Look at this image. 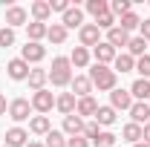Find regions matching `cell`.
Listing matches in <instances>:
<instances>
[{"label":"cell","mask_w":150,"mask_h":147,"mask_svg":"<svg viewBox=\"0 0 150 147\" xmlns=\"http://www.w3.org/2000/svg\"><path fill=\"white\" fill-rule=\"evenodd\" d=\"M139 32H142V37H144V40H150V18H147V20H142Z\"/></svg>","instance_id":"cell-41"},{"label":"cell","mask_w":150,"mask_h":147,"mask_svg":"<svg viewBox=\"0 0 150 147\" xmlns=\"http://www.w3.org/2000/svg\"><path fill=\"white\" fill-rule=\"evenodd\" d=\"M110 107H112V110H130V107H133L130 90H112L110 92Z\"/></svg>","instance_id":"cell-8"},{"label":"cell","mask_w":150,"mask_h":147,"mask_svg":"<svg viewBox=\"0 0 150 147\" xmlns=\"http://www.w3.org/2000/svg\"><path fill=\"white\" fill-rule=\"evenodd\" d=\"M95 121H98V127H110V124H115V110H112V107H98Z\"/></svg>","instance_id":"cell-27"},{"label":"cell","mask_w":150,"mask_h":147,"mask_svg":"<svg viewBox=\"0 0 150 147\" xmlns=\"http://www.w3.org/2000/svg\"><path fill=\"white\" fill-rule=\"evenodd\" d=\"M26 32H29V40H32V43H40V37H46L49 26H46V23H38V20H32V23H26Z\"/></svg>","instance_id":"cell-20"},{"label":"cell","mask_w":150,"mask_h":147,"mask_svg":"<svg viewBox=\"0 0 150 147\" xmlns=\"http://www.w3.org/2000/svg\"><path fill=\"white\" fill-rule=\"evenodd\" d=\"M90 81H93V87L98 92H112V90H115L118 75H115V69L104 66V64H93V69H90Z\"/></svg>","instance_id":"cell-1"},{"label":"cell","mask_w":150,"mask_h":147,"mask_svg":"<svg viewBox=\"0 0 150 147\" xmlns=\"http://www.w3.org/2000/svg\"><path fill=\"white\" fill-rule=\"evenodd\" d=\"M142 141H144V144H150V121L142 127Z\"/></svg>","instance_id":"cell-42"},{"label":"cell","mask_w":150,"mask_h":147,"mask_svg":"<svg viewBox=\"0 0 150 147\" xmlns=\"http://www.w3.org/2000/svg\"><path fill=\"white\" fill-rule=\"evenodd\" d=\"M29 130H32L35 136H46V133L52 130V124H49V118H46V115H35V118L29 121Z\"/></svg>","instance_id":"cell-24"},{"label":"cell","mask_w":150,"mask_h":147,"mask_svg":"<svg viewBox=\"0 0 150 147\" xmlns=\"http://www.w3.org/2000/svg\"><path fill=\"white\" fill-rule=\"evenodd\" d=\"M67 147H90V141L84 136H72V139H67Z\"/></svg>","instance_id":"cell-39"},{"label":"cell","mask_w":150,"mask_h":147,"mask_svg":"<svg viewBox=\"0 0 150 147\" xmlns=\"http://www.w3.org/2000/svg\"><path fill=\"white\" fill-rule=\"evenodd\" d=\"M93 144H95V147H112V144H115V136H112V133H101Z\"/></svg>","instance_id":"cell-38"},{"label":"cell","mask_w":150,"mask_h":147,"mask_svg":"<svg viewBox=\"0 0 150 147\" xmlns=\"http://www.w3.org/2000/svg\"><path fill=\"white\" fill-rule=\"evenodd\" d=\"M95 26H98V29H107V32H110L112 26H115V18H112V12H107V15H101V18L95 20Z\"/></svg>","instance_id":"cell-37"},{"label":"cell","mask_w":150,"mask_h":147,"mask_svg":"<svg viewBox=\"0 0 150 147\" xmlns=\"http://www.w3.org/2000/svg\"><path fill=\"white\" fill-rule=\"evenodd\" d=\"M112 64H115V72H133V69H136V58L127 55V52H124V55H115Z\"/></svg>","instance_id":"cell-26"},{"label":"cell","mask_w":150,"mask_h":147,"mask_svg":"<svg viewBox=\"0 0 150 147\" xmlns=\"http://www.w3.org/2000/svg\"><path fill=\"white\" fill-rule=\"evenodd\" d=\"M121 139H124V141H130V144H139V141H142V127H139V124H124V127H121Z\"/></svg>","instance_id":"cell-25"},{"label":"cell","mask_w":150,"mask_h":147,"mask_svg":"<svg viewBox=\"0 0 150 147\" xmlns=\"http://www.w3.org/2000/svg\"><path fill=\"white\" fill-rule=\"evenodd\" d=\"M46 147H67V139L61 130H49L46 133Z\"/></svg>","instance_id":"cell-33"},{"label":"cell","mask_w":150,"mask_h":147,"mask_svg":"<svg viewBox=\"0 0 150 147\" xmlns=\"http://www.w3.org/2000/svg\"><path fill=\"white\" fill-rule=\"evenodd\" d=\"M26 81H29V87L38 92V90H43V84L49 81V72H46V69H29V78H26Z\"/></svg>","instance_id":"cell-21"},{"label":"cell","mask_w":150,"mask_h":147,"mask_svg":"<svg viewBox=\"0 0 150 147\" xmlns=\"http://www.w3.org/2000/svg\"><path fill=\"white\" fill-rule=\"evenodd\" d=\"M55 107V95L46 90H38L35 95H32V110H38L40 115H46V112Z\"/></svg>","instance_id":"cell-4"},{"label":"cell","mask_w":150,"mask_h":147,"mask_svg":"<svg viewBox=\"0 0 150 147\" xmlns=\"http://www.w3.org/2000/svg\"><path fill=\"white\" fill-rule=\"evenodd\" d=\"M20 58H23L26 64H40V61L46 58V46H40V43H32V40H26V46L20 49Z\"/></svg>","instance_id":"cell-5"},{"label":"cell","mask_w":150,"mask_h":147,"mask_svg":"<svg viewBox=\"0 0 150 147\" xmlns=\"http://www.w3.org/2000/svg\"><path fill=\"white\" fill-rule=\"evenodd\" d=\"M136 72L142 75L144 81H150V55H142V58H136Z\"/></svg>","instance_id":"cell-34"},{"label":"cell","mask_w":150,"mask_h":147,"mask_svg":"<svg viewBox=\"0 0 150 147\" xmlns=\"http://www.w3.org/2000/svg\"><path fill=\"white\" fill-rule=\"evenodd\" d=\"M78 37H81V46H84V49H87V46L95 49V46L101 43V29H98L95 23H84V26L78 29Z\"/></svg>","instance_id":"cell-3"},{"label":"cell","mask_w":150,"mask_h":147,"mask_svg":"<svg viewBox=\"0 0 150 147\" xmlns=\"http://www.w3.org/2000/svg\"><path fill=\"white\" fill-rule=\"evenodd\" d=\"M26 144H29V133L23 127L6 130V147H26Z\"/></svg>","instance_id":"cell-10"},{"label":"cell","mask_w":150,"mask_h":147,"mask_svg":"<svg viewBox=\"0 0 150 147\" xmlns=\"http://www.w3.org/2000/svg\"><path fill=\"white\" fill-rule=\"evenodd\" d=\"M69 87H72V95H75V98H87V95L93 92V81H90L87 75H75Z\"/></svg>","instance_id":"cell-11"},{"label":"cell","mask_w":150,"mask_h":147,"mask_svg":"<svg viewBox=\"0 0 150 147\" xmlns=\"http://www.w3.org/2000/svg\"><path fill=\"white\" fill-rule=\"evenodd\" d=\"M49 6H52V12H67V9H69V3H67V0H52Z\"/></svg>","instance_id":"cell-40"},{"label":"cell","mask_w":150,"mask_h":147,"mask_svg":"<svg viewBox=\"0 0 150 147\" xmlns=\"http://www.w3.org/2000/svg\"><path fill=\"white\" fill-rule=\"evenodd\" d=\"M0 46H15V29H9V26H3L0 29Z\"/></svg>","instance_id":"cell-36"},{"label":"cell","mask_w":150,"mask_h":147,"mask_svg":"<svg viewBox=\"0 0 150 147\" xmlns=\"http://www.w3.org/2000/svg\"><path fill=\"white\" fill-rule=\"evenodd\" d=\"M144 49H147V40L139 35V37H130V43H127V55L133 58H142L144 55Z\"/></svg>","instance_id":"cell-29"},{"label":"cell","mask_w":150,"mask_h":147,"mask_svg":"<svg viewBox=\"0 0 150 147\" xmlns=\"http://www.w3.org/2000/svg\"><path fill=\"white\" fill-rule=\"evenodd\" d=\"M26 23V9L23 6H9L6 9V26L15 29V26H23Z\"/></svg>","instance_id":"cell-13"},{"label":"cell","mask_w":150,"mask_h":147,"mask_svg":"<svg viewBox=\"0 0 150 147\" xmlns=\"http://www.w3.org/2000/svg\"><path fill=\"white\" fill-rule=\"evenodd\" d=\"M107 43H110L112 49H118V46H127V43H130V32H124L121 26H112L110 32H107Z\"/></svg>","instance_id":"cell-14"},{"label":"cell","mask_w":150,"mask_h":147,"mask_svg":"<svg viewBox=\"0 0 150 147\" xmlns=\"http://www.w3.org/2000/svg\"><path fill=\"white\" fill-rule=\"evenodd\" d=\"M6 110H9V104H6V95H0V115H6Z\"/></svg>","instance_id":"cell-43"},{"label":"cell","mask_w":150,"mask_h":147,"mask_svg":"<svg viewBox=\"0 0 150 147\" xmlns=\"http://www.w3.org/2000/svg\"><path fill=\"white\" fill-rule=\"evenodd\" d=\"M130 118H133V124H147L150 121V104L147 101H133V107H130Z\"/></svg>","instance_id":"cell-9"},{"label":"cell","mask_w":150,"mask_h":147,"mask_svg":"<svg viewBox=\"0 0 150 147\" xmlns=\"http://www.w3.org/2000/svg\"><path fill=\"white\" fill-rule=\"evenodd\" d=\"M49 81H52V87H69L72 84V64H69V58H55L52 61Z\"/></svg>","instance_id":"cell-2"},{"label":"cell","mask_w":150,"mask_h":147,"mask_svg":"<svg viewBox=\"0 0 150 147\" xmlns=\"http://www.w3.org/2000/svg\"><path fill=\"white\" fill-rule=\"evenodd\" d=\"M64 133H67V136H69V139H72V136H84V118H81V115H67V118H64Z\"/></svg>","instance_id":"cell-16"},{"label":"cell","mask_w":150,"mask_h":147,"mask_svg":"<svg viewBox=\"0 0 150 147\" xmlns=\"http://www.w3.org/2000/svg\"><path fill=\"white\" fill-rule=\"evenodd\" d=\"M133 147H150V144H144V141H139V144H133Z\"/></svg>","instance_id":"cell-45"},{"label":"cell","mask_w":150,"mask_h":147,"mask_svg":"<svg viewBox=\"0 0 150 147\" xmlns=\"http://www.w3.org/2000/svg\"><path fill=\"white\" fill-rule=\"evenodd\" d=\"M130 95H133V101H147V98H150V81H144V78L133 81Z\"/></svg>","instance_id":"cell-19"},{"label":"cell","mask_w":150,"mask_h":147,"mask_svg":"<svg viewBox=\"0 0 150 147\" xmlns=\"http://www.w3.org/2000/svg\"><path fill=\"white\" fill-rule=\"evenodd\" d=\"M69 64L78 66V69H84L87 64H90V49H84V46H75L72 55H69Z\"/></svg>","instance_id":"cell-23"},{"label":"cell","mask_w":150,"mask_h":147,"mask_svg":"<svg viewBox=\"0 0 150 147\" xmlns=\"http://www.w3.org/2000/svg\"><path fill=\"white\" fill-rule=\"evenodd\" d=\"M52 15V6L46 3V0H38V3H32V18L38 20V23H46V18Z\"/></svg>","instance_id":"cell-22"},{"label":"cell","mask_w":150,"mask_h":147,"mask_svg":"<svg viewBox=\"0 0 150 147\" xmlns=\"http://www.w3.org/2000/svg\"><path fill=\"white\" fill-rule=\"evenodd\" d=\"M46 37H49L52 43H64V40H67V26H64V23H52L49 32H46Z\"/></svg>","instance_id":"cell-31"},{"label":"cell","mask_w":150,"mask_h":147,"mask_svg":"<svg viewBox=\"0 0 150 147\" xmlns=\"http://www.w3.org/2000/svg\"><path fill=\"white\" fill-rule=\"evenodd\" d=\"M29 112H32V101H26V98H15L9 104V118L12 121H26Z\"/></svg>","instance_id":"cell-6"},{"label":"cell","mask_w":150,"mask_h":147,"mask_svg":"<svg viewBox=\"0 0 150 147\" xmlns=\"http://www.w3.org/2000/svg\"><path fill=\"white\" fill-rule=\"evenodd\" d=\"M6 72L12 81H26L29 78V64L23 61V58H12L9 64H6Z\"/></svg>","instance_id":"cell-7"},{"label":"cell","mask_w":150,"mask_h":147,"mask_svg":"<svg viewBox=\"0 0 150 147\" xmlns=\"http://www.w3.org/2000/svg\"><path fill=\"white\" fill-rule=\"evenodd\" d=\"M55 107L64 112V118H67V115H72V112H75V107H78V98H75L72 92H61V95L55 98Z\"/></svg>","instance_id":"cell-12"},{"label":"cell","mask_w":150,"mask_h":147,"mask_svg":"<svg viewBox=\"0 0 150 147\" xmlns=\"http://www.w3.org/2000/svg\"><path fill=\"white\" fill-rule=\"evenodd\" d=\"M98 112V101H95L93 95H87V98H78V107H75V115H95Z\"/></svg>","instance_id":"cell-18"},{"label":"cell","mask_w":150,"mask_h":147,"mask_svg":"<svg viewBox=\"0 0 150 147\" xmlns=\"http://www.w3.org/2000/svg\"><path fill=\"white\" fill-rule=\"evenodd\" d=\"M98 136H101V127H98V121H87V124H84V139H87V141H90V139H98Z\"/></svg>","instance_id":"cell-35"},{"label":"cell","mask_w":150,"mask_h":147,"mask_svg":"<svg viewBox=\"0 0 150 147\" xmlns=\"http://www.w3.org/2000/svg\"><path fill=\"white\" fill-rule=\"evenodd\" d=\"M64 26H67V29H75V26L81 29V26H84V12H81L78 6H69V9L64 12Z\"/></svg>","instance_id":"cell-17"},{"label":"cell","mask_w":150,"mask_h":147,"mask_svg":"<svg viewBox=\"0 0 150 147\" xmlns=\"http://www.w3.org/2000/svg\"><path fill=\"white\" fill-rule=\"evenodd\" d=\"M26 147H46V144H40V141H29Z\"/></svg>","instance_id":"cell-44"},{"label":"cell","mask_w":150,"mask_h":147,"mask_svg":"<svg viewBox=\"0 0 150 147\" xmlns=\"http://www.w3.org/2000/svg\"><path fill=\"white\" fill-rule=\"evenodd\" d=\"M115 26H121L124 32H130V29H139V26H142V20H139V15H136V12H127L124 18H118V23H115Z\"/></svg>","instance_id":"cell-30"},{"label":"cell","mask_w":150,"mask_h":147,"mask_svg":"<svg viewBox=\"0 0 150 147\" xmlns=\"http://www.w3.org/2000/svg\"><path fill=\"white\" fill-rule=\"evenodd\" d=\"M110 12H112V18L118 20V18H124L127 12H133V6H130V0H112V3H110Z\"/></svg>","instance_id":"cell-32"},{"label":"cell","mask_w":150,"mask_h":147,"mask_svg":"<svg viewBox=\"0 0 150 147\" xmlns=\"http://www.w3.org/2000/svg\"><path fill=\"white\" fill-rule=\"evenodd\" d=\"M87 12L98 20L101 15H107V12H110V3H107V0H87Z\"/></svg>","instance_id":"cell-28"},{"label":"cell","mask_w":150,"mask_h":147,"mask_svg":"<svg viewBox=\"0 0 150 147\" xmlns=\"http://www.w3.org/2000/svg\"><path fill=\"white\" fill-rule=\"evenodd\" d=\"M93 55H95V64H104V66H107L110 61H115V49H112L107 40H101V43L93 49Z\"/></svg>","instance_id":"cell-15"}]
</instances>
